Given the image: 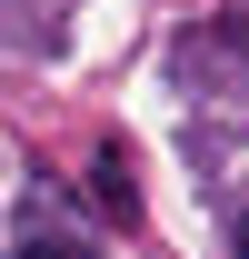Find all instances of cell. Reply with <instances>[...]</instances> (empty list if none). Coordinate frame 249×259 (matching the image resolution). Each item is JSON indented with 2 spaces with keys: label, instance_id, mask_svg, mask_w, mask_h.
<instances>
[{
  "label": "cell",
  "instance_id": "6da1fadb",
  "mask_svg": "<svg viewBox=\"0 0 249 259\" xmlns=\"http://www.w3.org/2000/svg\"><path fill=\"white\" fill-rule=\"evenodd\" d=\"M90 190H100V209H110V220H130V209H140V190H130V169H120V160H100V169H90Z\"/></svg>",
  "mask_w": 249,
  "mask_h": 259
},
{
  "label": "cell",
  "instance_id": "7a4b0ae2",
  "mask_svg": "<svg viewBox=\"0 0 249 259\" xmlns=\"http://www.w3.org/2000/svg\"><path fill=\"white\" fill-rule=\"evenodd\" d=\"M20 259H90V249H70V239H30Z\"/></svg>",
  "mask_w": 249,
  "mask_h": 259
},
{
  "label": "cell",
  "instance_id": "3957f363",
  "mask_svg": "<svg viewBox=\"0 0 249 259\" xmlns=\"http://www.w3.org/2000/svg\"><path fill=\"white\" fill-rule=\"evenodd\" d=\"M239 259H249V220H239Z\"/></svg>",
  "mask_w": 249,
  "mask_h": 259
}]
</instances>
